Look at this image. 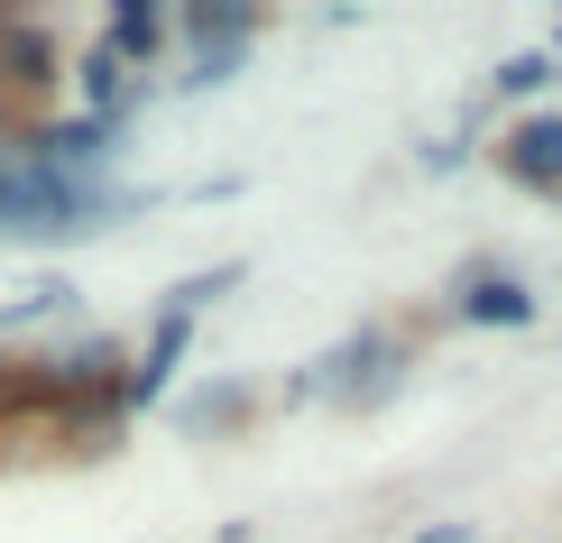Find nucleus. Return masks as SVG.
I'll return each mask as SVG.
<instances>
[{"label": "nucleus", "mask_w": 562, "mask_h": 543, "mask_svg": "<svg viewBox=\"0 0 562 543\" xmlns=\"http://www.w3.org/2000/svg\"><path fill=\"white\" fill-rule=\"evenodd\" d=\"M111 212H138V194H111V184L56 176L37 157H19L0 176V230H29V240H65V230H102Z\"/></svg>", "instance_id": "nucleus-1"}, {"label": "nucleus", "mask_w": 562, "mask_h": 543, "mask_svg": "<svg viewBox=\"0 0 562 543\" xmlns=\"http://www.w3.org/2000/svg\"><path fill=\"white\" fill-rule=\"evenodd\" d=\"M498 176L526 184V194H544V203H562V121L553 111H535V121H517L498 138Z\"/></svg>", "instance_id": "nucleus-2"}, {"label": "nucleus", "mask_w": 562, "mask_h": 543, "mask_svg": "<svg viewBox=\"0 0 562 543\" xmlns=\"http://www.w3.org/2000/svg\"><path fill=\"white\" fill-rule=\"evenodd\" d=\"M461 323H488V332H517V323H535V295H526V276H498V268H480V276H461Z\"/></svg>", "instance_id": "nucleus-3"}, {"label": "nucleus", "mask_w": 562, "mask_h": 543, "mask_svg": "<svg viewBox=\"0 0 562 543\" xmlns=\"http://www.w3.org/2000/svg\"><path fill=\"white\" fill-rule=\"evenodd\" d=\"M323 387H333V396H379L387 387V341L360 332L350 350H333V360H323Z\"/></svg>", "instance_id": "nucleus-4"}, {"label": "nucleus", "mask_w": 562, "mask_h": 543, "mask_svg": "<svg viewBox=\"0 0 562 543\" xmlns=\"http://www.w3.org/2000/svg\"><path fill=\"white\" fill-rule=\"evenodd\" d=\"M553 83V56H517V65H498V92H544Z\"/></svg>", "instance_id": "nucleus-5"}, {"label": "nucleus", "mask_w": 562, "mask_h": 543, "mask_svg": "<svg viewBox=\"0 0 562 543\" xmlns=\"http://www.w3.org/2000/svg\"><path fill=\"white\" fill-rule=\"evenodd\" d=\"M148 37H157L148 10H121V19H111V46H121V56H130V46H148Z\"/></svg>", "instance_id": "nucleus-6"}]
</instances>
